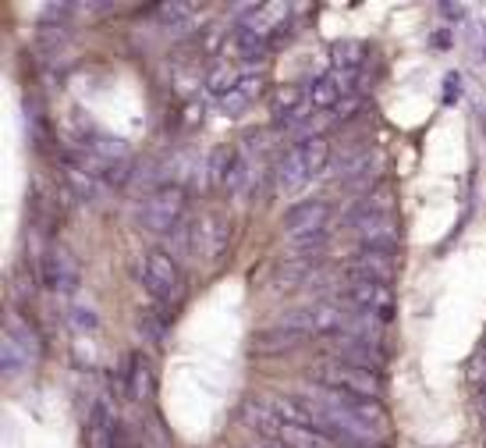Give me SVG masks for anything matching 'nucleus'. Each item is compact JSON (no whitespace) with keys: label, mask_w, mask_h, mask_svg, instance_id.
Listing matches in <instances>:
<instances>
[{"label":"nucleus","mask_w":486,"mask_h":448,"mask_svg":"<svg viewBox=\"0 0 486 448\" xmlns=\"http://www.w3.org/2000/svg\"><path fill=\"white\" fill-rule=\"evenodd\" d=\"M327 164H330V143L320 135H309L295 143L291 150H284V157L273 167V185L280 192H302Z\"/></svg>","instance_id":"f257e3e1"},{"label":"nucleus","mask_w":486,"mask_h":448,"mask_svg":"<svg viewBox=\"0 0 486 448\" xmlns=\"http://www.w3.org/2000/svg\"><path fill=\"white\" fill-rule=\"evenodd\" d=\"M185 207H189V192H185V189L160 185L157 192H150V196L139 203V221H142V228L164 235V232H174V228L182 224Z\"/></svg>","instance_id":"f03ea898"},{"label":"nucleus","mask_w":486,"mask_h":448,"mask_svg":"<svg viewBox=\"0 0 486 448\" xmlns=\"http://www.w3.org/2000/svg\"><path fill=\"white\" fill-rule=\"evenodd\" d=\"M316 378L323 381V388H334V392H344L352 399H380L384 385H380V374L377 371H362V367H352V363H323L316 367Z\"/></svg>","instance_id":"7ed1b4c3"},{"label":"nucleus","mask_w":486,"mask_h":448,"mask_svg":"<svg viewBox=\"0 0 486 448\" xmlns=\"http://www.w3.org/2000/svg\"><path fill=\"white\" fill-rule=\"evenodd\" d=\"M284 324L295 328V331H302V335H344L355 324V317L348 310H341L337 303L320 299V303H309V306L288 314Z\"/></svg>","instance_id":"20e7f679"},{"label":"nucleus","mask_w":486,"mask_h":448,"mask_svg":"<svg viewBox=\"0 0 486 448\" xmlns=\"http://www.w3.org/2000/svg\"><path fill=\"white\" fill-rule=\"evenodd\" d=\"M323 224H327V203H302L284 217V235L295 242L291 253H312L323 246Z\"/></svg>","instance_id":"39448f33"},{"label":"nucleus","mask_w":486,"mask_h":448,"mask_svg":"<svg viewBox=\"0 0 486 448\" xmlns=\"http://www.w3.org/2000/svg\"><path fill=\"white\" fill-rule=\"evenodd\" d=\"M185 239H189L192 257H199V260H217V257L228 249L231 228H228V221H224L221 214L210 210V214H199V217L189 224Z\"/></svg>","instance_id":"423d86ee"},{"label":"nucleus","mask_w":486,"mask_h":448,"mask_svg":"<svg viewBox=\"0 0 486 448\" xmlns=\"http://www.w3.org/2000/svg\"><path fill=\"white\" fill-rule=\"evenodd\" d=\"M39 278H43V289L53 292V296H71L78 289V260L71 257V249L64 246H50L39 260Z\"/></svg>","instance_id":"0eeeda50"},{"label":"nucleus","mask_w":486,"mask_h":448,"mask_svg":"<svg viewBox=\"0 0 486 448\" xmlns=\"http://www.w3.org/2000/svg\"><path fill=\"white\" fill-rule=\"evenodd\" d=\"M139 281H146V289L157 299H171V296L182 292V271H178L174 257L164 253V249L146 253V260L139 264Z\"/></svg>","instance_id":"6e6552de"},{"label":"nucleus","mask_w":486,"mask_h":448,"mask_svg":"<svg viewBox=\"0 0 486 448\" xmlns=\"http://www.w3.org/2000/svg\"><path fill=\"white\" fill-rule=\"evenodd\" d=\"M334 346H337V360L341 363H352V367H362V371H380L384 367V346L377 342V335H334Z\"/></svg>","instance_id":"1a4fd4ad"},{"label":"nucleus","mask_w":486,"mask_h":448,"mask_svg":"<svg viewBox=\"0 0 486 448\" xmlns=\"http://www.w3.org/2000/svg\"><path fill=\"white\" fill-rule=\"evenodd\" d=\"M341 299H344L352 310H359V314H369V317H380V321L391 317V289H387V285L352 281V289H348Z\"/></svg>","instance_id":"9d476101"},{"label":"nucleus","mask_w":486,"mask_h":448,"mask_svg":"<svg viewBox=\"0 0 486 448\" xmlns=\"http://www.w3.org/2000/svg\"><path fill=\"white\" fill-rule=\"evenodd\" d=\"M199 182V153L196 150H178L164 160L160 167V185H174V189H185Z\"/></svg>","instance_id":"9b49d317"},{"label":"nucleus","mask_w":486,"mask_h":448,"mask_svg":"<svg viewBox=\"0 0 486 448\" xmlns=\"http://www.w3.org/2000/svg\"><path fill=\"white\" fill-rule=\"evenodd\" d=\"M242 164L245 157L239 153V146H217L207 157V182H210V189H228Z\"/></svg>","instance_id":"f8f14e48"},{"label":"nucleus","mask_w":486,"mask_h":448,"mask_svg":"<svg viewBox=\"0 0 486 448\" xmlns=\"http://www.w3.org/2000/svg\"><path fill=\"white\" fill-rule=\"evenodd\" d=\"M125 385H128V395L135 403H150L157 395V374H153V363L146 353H135L128 360V371H125Z\"/></svg>","instance_id":"ddd939ff"},{"label":"nucleus","mask_w":486,"mask_h":448,"mask_svg":"<svg viewBox=\"0 0 486 448\" xmlns=\"http://www.w3.org/2000/svg\"><path fill=\"white\" fill-rule=\"evenodd\" d=\"M394 271H398L394 253H362L359 260H352L348 278L352 281H377V285H384Z\"/></svg>","instance_id":"4468645a"},{"label":"nucleus","mask_w":486,"mask_h":448,"mask_svg":"<svg viewBox=\"0 0 486 448\" xmlns=\"http://www.w3.org/2000/svg\"><path fill=\"white\" fill-rule=\"evenodd\" d=\"M312 110H316V107L309 103L305 89H284V93H277V100H273V114H277V121H280L284 128H288V125H305Z\"/></svg>","instance_id":"2eb2a0df"},{"label":"nucleus","mask_w":486,"mask_h":448,"mask_svg":"<svg viewBox=\"0 0 486 448\" xmlns=\"http://www.w3.org/2000/svg\"><path fill=\"white\" fill-rule=\"evenodd\" d=\"M302 338H305L302 331L280 324V328H266L263 335H255V338H252V349L263 353V356H277V353H288V349L302 346Z\"/></svg>","instance_id":"dca6fc26"},{"label":"nucleus","mask_w":486,"mask_h":448,"mask_svg":"<svg viewBox=\"0 0 486 448\" xmlns=\"http://www.w3.org/2000/svg\"><path fill=\"white\" fill-rule=\"evenodd\" d=\"M305 96H309V103H312L316 110H337L348 93H344L341 82L327 71V75H320V78H312V82L305 86Z\"/></svg>","instance_id":"f3484780"},{"label":"nucleus","mask_w":486,"mask_h":448,"mask_svg":"<svg viewBox=\"0 0 486 448\" xmlns=\"http://www.w3.org/2000/svg\"><path fill=\"white\" fill-rule=\"evenodd\" d=\"M224 43H228V53H235V57H242V61H263L266 50H270L266 36H259V32H252V29H245V25H239L231 36H224Z\"/></svg>","instance_id":"a211bd4d"},{"label":"nucleus","mask_w":486,"mask_h":448,"mask_svg":"<svg viewBox=\"0 0 486 448\" xmlns=\"http://www.w3.org/2000/svg\"><path fill=\"white\" fill-rule=\"evenodd\" d=\"M245 82V75L239 71V64L235 61H217L210 71H207V89L214 93V96H231V93H239Z\"/></svg>","instance_id":"6ab92c4d"},{"label":"nucleus","mask_w":486,"mask_h":448,"mask_svg":"<svg viewBox=\"0 0 486 448\" xmlns=\"http://www.w3.org/2000/svg\"><path fill=\"white\" fill-rule=\"evenodd\" d=\"M277 442H284V448H337L330 435H323L320 428H302V424H284Z\"/></svg>","instance_id":"aec40b11"},{"label":"nucleus","mask_w":486,"mask_h":448,"mask_svg":"<svg viewBox=\"0 0 486 448\" xmlns=\"http://www.w3.org/2000/svg\"><path fill=\"white\" fill-rule=\"evenodd\" d=\"M330 61H334V71H352V75H362V64H366V46H362V43H355V39H341V43H334Z\"/></svg>","instance_id":"412c9836"},{"label":"nucleus","mask_w":486,"mask_h":448,"mask_svg":"<svg viewBox=\"0 0 486 448\" xmlns=\"http://www.w3.org/2000/svg\"><path fill=\"white\" fill-rule=\"evenodd\" d=\"M64 178H68V189L78 196V200H93L100 189H96V178L85 171V167H78V164H64Z\"/></svg>","instance_id":"4be33fe9"},{"label":"nucleus","mask_w":486,"mask_h":448,"mask_svg":"<svg viewBox=\"0 0 486 448\" xmlns=\"http://www.w3.org/2000/svg\"><path fill=\"white\" fill-rule=\"evenodd\" d=\"M139 335H142L146 342H153V346H164V338H167V321H164L160 314L146 310V314H139Z\"/></svg>","instance_id":"5701e85b"},{"label":"nucleus","mask_w":486,"mask_h":448,"mask_svg":"<svg viewBox=\"0 0 486 448\" xmlns=\"http://www.w3.org/2000/svg\"><path fill=\"white\" fill-rule=\"evenodd\" d=\"M132 175H135V157H121V160H114V164L103 171V182H107L110 189H125V185L132 182Z\"/></svg>","instance_id":"b1692460"},{"label":"nucleus","mask_w":486,"mask_h":448,"mask_svg":"<svg viewBox=\"0 0 486 448\" xmlns=\"http://www.w3.org/2000/svg\"><path fill=\"white\" fill-rule=\"evenodd\" d=\"M68 324H71L78 335H89V331H96L100 317H96V310H93V306L78 303V306H71V310H68Z\"/></svg>","instance_id":"393cba45"},{"label":"nucleus","mask_w":486,"mask_h":448,"mask_svg":"<svg viewBox=\"0 0 486 448\" xmlns=\"http://www.w3.org/2000/svg\"><path fill=\"white\" fill-rule=\"evenodd\" d=\"M245 107H248V96H245L242 89L221 100V110H224V114H231V118H239V114H242V110H245Z\"/></svg>","instance_id":"a878e982"},{"label":"nucleus","mask_w":486,"mask_h":448,"mask_svg":"<svg viewBox=\"0 0 486 448\" xmlns=\"http://www.w3.org/2000/svg\"><path fill=\"white\" fill-rule=\"evenodd\" d=\"M75 360L85 363V367H93V363H96V349H93V342H82V338H78V342H75Z\"/></svg>","instance_id":"bb28decb"},{"label":"nucleus","mask_w":486,"mask_h":448,"mask_svg":"<svg viewBox=\"0 0 486 448\" xmlns=\"http://www.w3.org/2000/svg\"><path fill=\"white\" fill-rule=\"evenodd\" d=\"M433 46H441V50L451 46V36H448V32H437V36H433Z\"/></svg>","instance_id":"cd10ccee"},{"label":"nucleus","mask_w":486,"mask_h":448,"mask_svg":"<svg viewBox=\"0 0 486 448\" xmlns=\"http://www.w3.org/2000/svg\"><path fill=\"white\" fill-rule=\"evenodd\" d=\"M473 374H476V378H480V374H483V381H486V356H480V360H476V363H473Z\"/></svg>","instance_id":"c85d7f7f"},{"label":"nucleus","mask_w":486,"mask_h":448,"mask_svg":"<svg viewBox=\"0 0 486 448\" xmlns=\"http://www.w3.org/2000/svg\"><path fill=\"white\" fill-rule=\"evenodd\" d=\"M480 392H483V395H486V381H480Z\"/></svg>","instance_id":"c756f323"},{"label":"nucleus","mask_w":486,"mask_h":448,"mask_svg":"<svg viewBox=\"0 0 486 448\" xmlns=\"http://www.w3.org/2000/svg\"><path fill=\"white\" fill-rule=\"evenodd\" d=\"M480 413H483V417H486V399H483V406H480Z\"/></svg>","instance_id":"7c9ffc66"},{"label":"nucleus","mask_w":486,"mask_h":448,"mask_svg":"<svg viewBox=\"0 0 486 448\" xmlns=\"http://www.w3.org/2000/svg\"><path fill=\"white\" fill-rule=\"evenodd\" d=\"M259 448H277V445H259Z\"/></svg>","instance_id":"2f4dec72"},{"label":"nucleus","mask_w":486,"mask_h":448,"mask_svg":"<svg viewBox=\"0 0 486 448\" xmlns=\"http://www.w3.org/2000/svg\"><path fill=\"white\" fill-rule=\"evenodd\" d=\"M483 342H486V338H483Z\"/></svg>","instance_id":"473e14b6"}]
</instances>
